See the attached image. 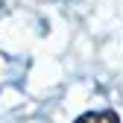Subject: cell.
I'll return each mask as SVG.
<instances>
[{
	"label": "cell",
	"instance_id": "1",
	"mask_svg": "<svg viewBox=\"0 0 123 123\" xmlns=\"http://www.w3.org/2000/svg\"><path fill=\"white\" fill-rule=\"evenodd\" d=\"M73 123H120L111 111H88V114H82V117H76Z\"/></svg>",
	"mask_w": 123,
	"mask_h": 123
}]
</instances>
